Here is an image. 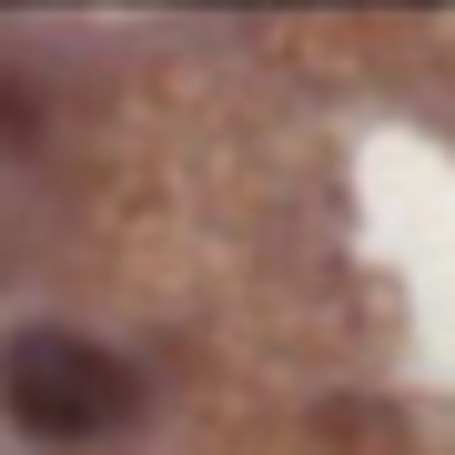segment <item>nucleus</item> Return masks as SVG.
<instances>
[{
	"label": "nucleus",
	"instance_id": "f257e3e1",
	"mask_svg": "<svg viewBox=\"0 0 455 455\" xmlns=\"http://www.w3.org/2000/svg\"><path fill=\"white\" fill-rule=\"evenodd\" d=\"M0 415L31 445H112L142 415V374L71 324H20L0 344Z\"/></svg>",
	"mask_w": 455,
	"mask_h": 455
}]
</instances>
